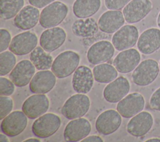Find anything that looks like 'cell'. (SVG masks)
<instances>
[{"label": "cell", "instance_id": "603a6c76", "mask_svg": "<svg viewBox=\"0 0 160 142\" xmlns=\"http://www.w3.org/2000/svg\"><path fill=\"white\" fill-rule=\"evenodd\" d=\"M123 13L119 10H109L104 13L98 20L99 29L108 34L116 32L124 24Z\"/></svg>", "mask_w": 160, "mask_h": 142}, {"label": "cell", "instance_id": "ab89813d", "mask_svg": "<svg viewBox=\"0 0 160 142\" xmlns=\"http://www.w3.org/2000/svg\"><path fill=\"white\" fill-rule=\"evenodd\" d=\"M30 141H33V142H34V141H36V142H40V141H41V140H40V139H38V138H28V139H26V140H24V141H23V142H30Z\"/></svg>", "mask_w": 160, "mask_h": 142}, {"label": "cell", "instance_id": "e0dca14e", "mask_svg": "<svg viewBox=\"0 0 160 142\" xmlns=\"http://www.w3.org/2000/svg\"><path fill=\"white\" fill-rule=\"evenodd\" d=\"M66 39V33L61 27H53L44 31L41 36V46L48 53L52 52L60 48Z\"/></svg>", "mask_w": 160, "mask_h": 142}, {"label": "cell", "instance_id": "ac0fdd59", "mask_svg": "<svg viewBox=\"0 0 160 142\" xmlns=\"http://www.w3.org/2000/svg\"><path fill=\"white\" fill-rule=\"evenodd\" d=\"M130 84L127 78L120 76L109 83L104 89L103 96L109 103L119 102L129 93Z\"/></svg>", "mask_w": 160, "mask_h": 142}, {"label": "cell", "instance_id": "4316f807", "mask_svg": "<svg viewBox=\"0 0 160 142\" xmlns=\"http://www.w3.org/2000/svg\"><path fill=\"white\" fill-rule=\"evenodd\" d=\"M95 81L100 83H109L116 79L118 76V70L116 68L108 63L97 64L92 69Z\"/></svg>", "mask_w": 160, "mask_h": 142}, {"label": "cell", "instance_id": "f1b7e54d", "mask_svg": "<svg viewBox=\"0 0 160 142\" xmlns=\"http://www.w3.org/2000/svg\"><path fill=\"white\" fill-rule=\"evenodd\" d=\"M24 0H0V15L4 20L12 19L23 8Z\"/></svg>", "mask_w": 160, "mask_h": 142}, {"label": "cell", "instance_id": "7c38bea8", "mask_svg": "<svg viewBox=\"0 0 160 142\" xmlns=\"http://www.w3.org/2000/svg\"><path fill=\"white\" fill-rule=\"evenodd\" d=\"M37 44V35L31 31H25L13 37L9 49L16 55L22 56L31 53Z\"/></svg>", "mask_w": 160, "mask_h": 142}, {"label": "cell", "instance_id": "6da1fadb", "mask_svg": "<svg viewBox=\"0 0 160 142\" xmlns=\"http://www.w3.org/2000/svg\"><path fill=\"white\" fill-rule=\"evenodd\" d=\"M80 61L79 55L72 51L60 53L53 61L51 70L58 78H64L71 75L77 69Z\"/></svg>", "mask_w": 160, "mask_h": 142}, {"label": "cell", "instance_id": "d4e9b609", "mask_svg": "<svg viewBox=\"0 0 160 142\" xmlns=\"http://www.w3.org/2000/svg\"><path fill=\"white\" fill-rule=\"evenodd\" d=\"M71 29L74 35L87 38L94 36L98 32L99 26L94 18H79L73 23Z\"/></svg>", "mask_w": 160, "mask_h": 142}, {"label": "cell", "instance_id": "8fae6325", "mask_svg": "<svg viewBox=\"0 0 160 142\" xmlns=\"http://www.w3.org/2000/svg\"><path fill=\"white\" fill-rule=\"evenodd\" d=\"M121 115L118 111L108 109L101 113L96 121V129L102 135L112 134L120 127Z\"/></svg>", "mask_w": 160, "mask_h": 142}, {"label": "cell", "instance_id": "4dcf8cb0", "mask_svg": "<svg viewBox=\"0 0 160 142\" xmlns=\"http://www.w3.org/2000/svg\"><path fill=\"white\" fill-rule=\"evenodd\" d=\"M13 101L8 96H0V119H4L12 111Z\"/></svg>", "mask_w": 160, "mask_h": 142}, {"label": "cell", "instance_id": "4fadbf2b", "mask_svg": "<svg viewBox=\"0 0 160 142\" xmlns=\"http://www.w3.org/2000/svg\"><path fill=\"white\" fill-rule=\"evenodd\" d=\"M90 122L84 118L74 119L69 121L64 130V138L67 141H79L91 132Z\"/></svg>", "mask_w": 160, "mask_h": 142}, {"label": "cell", "instance_id": "5b68a950", "mask_svg": "<svg viewBox=\"0 0 160 142\" xmlns=\"http://www.w3.org/2000/svg\"><path fill=\"white\" fill-rule=\"evenodd\" d=\"M61 124V120L59 116L52 113H45L34 121L32 131L38 138H48L58 130Z\"/></svg>", "mask_w": 160, "mask_h": 142}, {"label": "cell", "instance_id": "3957f363", "mask_svg": "<svg viewBox=\"0 0 160 142\" xmlns=\"http://www.w3.org/2000/svg\"><path fill=\"white\" fill-rule=\"evenodd\" d=\"M159 70V66L156 60L145 59L134 69L132 74V81L140 86L149 85L156 79Z\"/></svg>", "mask_w": 160, "mask_h": 142}, {"label": "cell", "instance_id": "7a4b0ae2", "mask_svg": "<svg viewBox=\"0 0 160 142\" xmlns=\"http://www.w3.org/2000/svg\"><path fill=\"white\" fill-rule=\"evenodd\" d=\"M68 8L61 1H54L44 7L40 14L39 24L44 28L56 27L66 18Z\"/></svg>", "mask_w": 160, "mask_h": 142}, {"label": "cell", "instance_id": "60d3db41", "mask_svg": "<svg viewBox=\"0 0 160 142\" xmlns=\"http://www.w3.org/2000/svg\"><path fill=\"white\" fill-rule=\"evenodd\" d=\"M157 24H158V27L160 28V12L157 18Z\"/></svg>", "mask_w": 160, "mask_h": 142}, {"label": "cell", "instance_id": "484cf974", "mask_svg": "<svg viewBox=\"0 0 160 142\" xmlns=\"http://www.w3.org/2000/svg\"><path fill=\"white\" fill-rule=\"evenodd\" d=\"M101 4V0H76L72 11L78 18H90L98 11Z\"/></svg>", "mask_w": 160, "mask_h": 142}, {"label": "cell", "instance_id": "d590c367", "mask_svg": "<svg viewBox=\"0 0 160 142\" xmlns=\"http://www.w3.org/2000/svg\"><path fill=\"white\" fill-rule=\"evenodd\" d=\"M55 0H28L29 4L38 8L46 7L49 4L54 2Z\"/></svg>", "mask_w": 160, "mask_h": 142}, {"label": "cell", "instance_id": "9a60e30c", "mask_svg": "<svg viewBox=\"0 0 160 142\" xmlns=\"http://www.w3.org/2000/svg\"><path fill=\"white\" fill-rule=\"evenodd\" d=\"M114 54V47L108 41H100L93 44L88 49L87 58L92 64H99L110 60Z\"/></svg>", "mask_w": 160, "mask_h": 142}, {"label": "cell", "instance_id": "7402d4cb", "mask_svg": "<svg viewBox=\"0 0 160 142\" xmlns=\"http://www.w3.org/2000/svg\"><path fill=\"white\" fill-rule=\"evenodd\" d=\"M94 76L89 68L80 66L75 70L72 78V85L78 93L86 94L92 89L94 84Z\"/></svg>", "mask_w": 160, "mask_h": 142}, {"label": "cell", "instance_id": "f35d334b", "mask_svg": "<svg viewBox=\"0 0 160 142\" xmlns=\"http://www.w3.org/2000/svg\"><path fill=\"white\" fill-rule=\"evenodd\" d=\"M146 142H160V138H151L145 141Z\"/></svg>", "mask_w": 160, "mask_h": 142}, {"label": "cell", "instance_id": "83f0119b", "mask_svg": "<svg viewBox=\"0 0 160 142\" xmlns=\"http://www.w3.org/2000/svg\"><path fill=\"white\" fill-rule=\"evenodd\" d=\"M30 61L38 70H48L52 67L53 58L41 46L36 47L29 55Z\"/></svg>", "mask_w": 160, "mask_h": 142}, {"label": "cell", "instance_id": "8d00e7d4", "mask_svg": "<svg viewBox=\"0 0 160 142\" xmlns=\"http://www.w3.org/2000/svg\"><path fill=\"white\" fill-rule=\"evenodd\" d=\"M82 142H90V141H93V142H103V139L99 136L97 135H91L89 136H86L85 138L81 140Z\"/></svg>", "mask_w": 160, "mask_h": 142}, {"label": "cell", "instance_id": "30bf717a", "mask_svg": "<svg viewBox=\"0 0 160 142\" xmlns=\"http://www.w3.org/2000/svg\"><path fill=\"white\" fill-rule=\"evenodd\" d=\"M49 101L44 94H33L28 98L22 105V111L30 119H36L48 110Z\"/></svg>", "mask_w": 160, "mask_h": 142}, {"label": "cell", "instance_id": "2e32d148", "mask_svg": "<svg viewBox=\"0 0 160 142\" xmlns=\"http://www.w3.org/2000/svg\"><path fill=\"white\" fill-rule=\"evenodd\" d=\"M140 61L139 52L136 49L130 48L120 52L114 59L112 64L118 71L128 73L134 71Z\"/></svg>", "mask_w": 160, "mask_h": 142}, {"label": "cell", "instance_id": "836d02e7", "mask_svg": "<svg viewBox=\"0 0 160 142\" xmlns=\"http://www.w3.org/2000/svg\"><path fill=\"white\" fill-rule=\"evenodd\" d=\"M131 0H104L106 7L110 10H119L124 8Z\"/></svg>", "mask_w": 160, "mask_h": 142}, {"label": "cell", "instance_id": "8992f818", "mask_svg": "<svg viewBox=\"0 0 160 142\" xmlns=\"http://www.w3.org/2000/svg\"><path fill=\"white\" fill-rule=\"evenodd\" d=\"M28 124V116L23 111H14L2 119L1 123L2 133L13 137L21 134Z\"/></svg>", "mask_w": 160, "mask_h": 142}, {"label": "cell", "instance_id": "ffe728a7", "mask_svg": "<svg viewBox=\"0 0 160 142\" xmlns=\"http://www.w3.org/2000/svg\"><path fill=\"white\" fill-rule=\"evenodd\" d=\"M35 73V66L29 60H22L16 64L9 74V78L18 87L26 86Z\"/></svg>", "mask_w": 160, "mask_h": 142}, {"label": "cell", "instance_id": "277c9868", "mask_svg": "<svg viewBox=\"0 0 160 142\" xmlns=\"http://www.w3.org/2000/svg\"><path fill=\"white\" fill-rule=\"evenodd\" d=\"M90 108L89 98L82 93L69 97L61 108L62 114L69 119H74L84 116Z\"/></svg>", "mask_w": 160, "mask_h": 142}, {"label": "cell", "instance_id": "5bb4252c", "mask_svg": "<svg viewBox=\"0 0 160 142\" xmlns=\"http://www.w3.org/2000/svg\"><path fill=\"white\" fill-rule=\"evenodd\" d=\"M153 123V117L149 112L141 111L129 121L126 130L129 134L133 136L141 137L150 131Z\"/></svg>", "mask_w": 160, "mask_h": 142}, {"label": "cell", "instance_id": "f546056e", "mask_svg": "<svg viewBox=\"0 0 160 142\" xmlns=\"http://www.w3.org/2000/svg\"><path fill=\"white\" fill-rule=\"evenodd\" d=\"M16 58L11 51H4L0 54V75L5 76L9 73L16 66Z\"/></svg>", "mask_w": 160, "mask_h": 142}, {"label": "cell", "instance_id": "b9f144b4", "mask_svg": "<svg viewBox=\"0 0 160 142\" xmlns=\"http://www.w3.org/2000/svg\"><path fill=\"white\" fill-rule=\"evenodd\" d=\"M159 69H160V61H159Z\"/></svg>", "mask_w": 160, "mask_h": 142}, {"label": "cell", "instance_id": "d6986e66", "mask_svg": "<svg viewBox=\"0 0 160 142\" xmlns=\"http://www.w3.org/2000/svg\"><path fill=\"white\" fill-rule=\"evenodd\" d=\"M56 75L49 70H40L31 79L30 91L35 94H46L50 91L56 83Z\"/></svg>", "mask_w": 160, "mask_h": 142}, {"label": "cell", "instance_id": "52a82bcc", "mask_svg": "<svg viewBox=\"0 0 160 142\" xmlns=\"http://www.w3.org/2000/svg\"><path fill=\"white\" fill-rule=\"evenodd\" d=\"M145 106L143 96L139 93H132L126 95L117 104V111L121 116L130 118L142 111Z\"/></svg>", "mask_w": 160, "mask_h": 142}, {"label": "cell", "instance_id": "e575fe53", "mask_svg": "<svg viewBox=\"0 0 160 142\" xmlns=\"http://www.w3.org/2000/svg\"><path fill=\"white\" fill-rule=\"evenodd\" d=\"M149 104L151 109L160 111V88L157 89L151 95Z\"/></svg>", "mask_w": 160, "mask_h": 142}, {"label": "cell", "instance_id": "9c48e42d", "mask_svg": "<svg viewBox=\"0 0 160 142\" xmlns=\"http://www.w3.org/2000/svg\"><path fill=\"white\" fill-rule=\"evenodd\" d=\"M150 0H131L123 9L125 21L130 24L136 23L144 19L152 10Z\"/></svg>", "mask_w": 160, "mask_h": 142}, {"label": "cell", "instance_id": "44dd1931", "mask_svg": "<svg viewBox=\"0 0 160 142\" xmlns=\"http://www.w3.org/2000/svg\"><path fill=\"white\" fill-rule=\"evenodd\" d=\"M138 50L142 54H151L160 48V29L149 28L143 31L137 43Z\"/></svg>", "mask_w": 160, "mask_h": 142}, {"label": "cell", "instance_id": "ba28073f", "mask_svg": "<svg viewBox=\"0 0 160 142\" xmlns=\"http://www.w3.org/2000/svg\"><path fill=\"white\" fill-rule=\"evenodd\" d=\"M139 39L138 28L133 25L122 26L112 37V43L118 51H123L133 47Z\"/></svg>", "mask_w": 160, "mask_h": 142}, {"label": "cell", "instance_id": "cb8c5ba5", "mask_svg": "<svg viewBox=\"0 0 160 142\" xmlns=\"http://www.w3.org/2000/svg\"><path fill=\"white\" fill-rule=\"evenodd\" d=\"M40 14L38 8L32 5L23 7L14 19V24L18 29L28 30L34 28L39 21Z\"/></svg>", "mask_w": 160, "mask_h": 142}, {"label": "cell", "instance_id": "74e56055", "mask_svg": "<svg viewBox=\"0 0 160 142\" xmlns=\"http://www.w3.org/2000/svg\"><path fill=\"white\" fill-rule=\"evenodd\" d=\"M0 141L2 142H9V139L7 137L6 134H4V133L0 134Z\"/></svg>", "mask_w": 160, "mask_h": 142}, {"label": "cell", "instance_id": "d6a6232c", "mask_svg": "<svg viewBox=\"0 0 160 142\" xmlns=\"http://www.w3.org/2000/svg\"><path fill=\"white\" fill-rule=\"evenodd\" d=\"M10 33L6 29H0V52L4 51L10 45L11 42Z\"/></svg>", "mask_w": 160, "mask_h": 142}, {"label": "cell", "instance_id": "1f68e13d", "mask_svg": "<svg viewBox=\"0 0 160 142\" xmlns=\"http://www.w3.org/2000/svg\"><path fill=\"white\" fill-rule=\"evenodd\" d=\"M14 84L11 80L1 76L0 78V94L1 96H10L15 90Z\"/></svg>", "mask_w": 160, "mask_h": 142}]
</instances>
